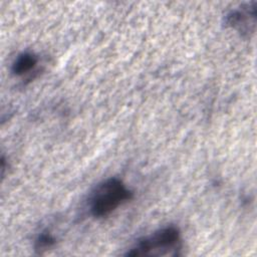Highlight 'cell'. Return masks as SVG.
<instances>
[{
    "label": "cell",
    "mask_w": 257,
    "mask_h": 257,
    "mask_svg": "<svg viewBox=\"0 0 257 257\" xmlns=\"http://www.w3.org/2000/svg\"><path fill=\"white\" fill-rule=\"evenodd\" d=\"M134 193L117 178H108L99 183L91 192L88 207L95 218L108 216L119 206L132 200Z\"/></svg>",
    "instance_id": "obj_1"
},
{
    "label": "cell",
    "mask_w": 257,
    "mask_h": 257,
    "mask_svg": "<svg viewBox=\"0 0 257 257\" xmlns=\"http://www.w3.org/2000/svg\"><path fill=\"white\" fill-rule=\"evenodd\" d=\"M181 248V232L176 226L171 225L139 240L125 256H177Z\"/></svg>",
    "instance_id": "obj_2"
},
{
    "label": "cell",
    "mask_w": 257,
    "mask_h": 257,
    "mask_svg": "<svg viewBox=\"0 0 257 257\" xmlns=\"http://www.w3.org/2000/svg\"><path fill=\"white\" fill-rule=\"evenodd\" d=\"M256 17V2L248 4L241 9L230 11L225 16V23L234 29H237L241 34H249L254 31Z\"/></svg>",
    "instance_id": "obj_3"
},
{
    "label": "cell",
    "mask_w": 257,
    "mask_h": 257,
    "mask_svg": "<svg viewBox=\"0 0 257 257\" xmlns=\"http://www.w3.org/2000/svg\"><path fill=\"white\" fill-rule=\"evenodd\" d=\"M38 63V57L32 52H22L20 53L12 63L11 71L16 76H22L29 73L35 68Z\"/></svg>",
    "instance_id": "obj_4"
},
{
    "label": "cell",
    "mask_w": 257,
    "mask_h": 257,
    "mask_svg": "<svg viewBox=\"0 0 257 257\" xmlns=\"http://www.w3.org/2000/svg\"><path fill=\"white\" fill-rule=\"evenodd\" d=\"M56 242V239L49 232H42L36 238L34 243V249L38 254H42L49 248H51Z\"/></svg>",
    "instance_id": "obj_5"
}]
</instances>
